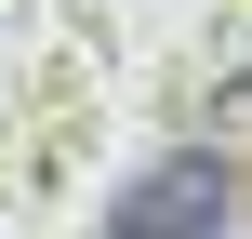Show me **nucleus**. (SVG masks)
I'll list each match as a JSON object with an SVG mask.
<instances>
[{
	"instance_id": "nucleus-1",
	"label": "nucleus",
	"mask_w": 252,
	"mask_h": 239,
	"mask_svg": "<svg viewBox=\"0 0 252 239\" xmlns=\"http://www.w3.org/2000/svg\"><path fill=\"white\" fill-rule=\"evenodd\" d=\"M226 226V173L213 160H159L120 213H106V239H213Z\"/></svg>"
}]
</instances>
